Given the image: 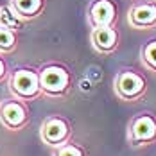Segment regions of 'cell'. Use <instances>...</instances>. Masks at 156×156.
I'll return each instance as SVG.
<instances>
[{
  "label": "cell",
  "instance_id": "cell-9",
  "mask_svg": "<svg viewBox=\"0 0 156 156\" xmlns=\"http://www.w3.org/2000/svg\"><path fill=\"white\" fill-rule=\"evenodd\" d=\"M92 43L95 50L102 54H109L119 45V32L113 27H97L92 31Z\"/></svg>",
  "mask_w": 156,
  "mask_h": 156
},
{
  "label": "cell",
  "instance_id": "cell-7",
  "mask_svg": "<svg viewBox=\"0 0 156 156\" xmlns=\"http://www.w3.org/2000/svg\"><path fill=\"white\" fill-rule=\"evenodd\" d=\"M117 18V5L113 0H94L88 7V20L90 25L97 27H113Z\"/></svg>",
  "mask_w": 156,
  "mask_h": 156
},
{
  "label": "cell",
  "instance_id": "cell-6",
  "mask_svg": "<svg viewBox=\"0 0 156 156\" xmlns=\"http://www.w3.org/2000/svg\"><path fill=\"white\" fill-rule=\"evenodd\" d=\"M156 140V120L154 117L144 113L138 115L129 126V142L133 145H144Z\"/></svg>",
  "mask_w": 156,
  "mask_h": 156
},
{
  "label": "cell",
  "instance_id": "cell-13",
  "mask_svg": "<svg viewBox=\"0 0 156 156\" xmlns=\"http://www.w3.org/2000/svg\"><path fill=\"white\" fill-rule=\"evenodd\" d=\"M142 63L151 68V70H156V40H151L147 41L144 48H142Z\"/></svg>",
  "mask_w": 156,
  "mask_h": 156
},
{
  "label": "cell",
  "instance_id": "cell-15",
  "mask_svg": "<svg viewBox=\"0 0 156 156\" xmlns=\"http://www.w3.org/2000/svg\"><path fill=\"white\" fill-rule=\"evenodd\" d=\"M9 65H7V61L4 59V56H0V83H4V81H7V77H9Z\"/></svg>",
  "mask_w": 156,
  "mask_h": 156
},
{
  "label": "cell",
  "instance_id": "cell-1",
  "mask_svg": "<svg viewBox=\"0 0 156 156\" xmlns=\"http://www.w3.org/2000/svg\"><path fill=\"white\" fill-rule=\"evenodd\" d=\"M7 90H9V97H15L18 101H23V102L36 101L41 95L38 70L31 66L13 68L7 77Z\"/></svg>",
  "mask_w": 156,
  "mask_h": 156
},
{
  "label": "cell",
  "instance_id": "cell-11",
  "mask_svg": "<svg viewBox=\"0 0 156 156\" xmlns=\"http://www.w3.org/2000/svg\"><path fill=\"white\" fill-rule=\"evenodd\" d=\"M23 25H25V20L18 15L9 4L2 5V9H0V27L18 32L20 29H23Z\"/></svg>",
  "mask_w": 156,
  "mask_h": 156
},
{
  "label": "cell",
  "instance_id": "cell-16",
  "mask_svg": "<svg viewBox=\"0 0 156 156\" xmlns=\"http://www.w3.org/2000/svg\"><path fill=\"white\" fill-rule=\"evenodd\" d=\"M2 5H4V4H0V9H2Z\"/></svg>",
  "mask_w": 156,
  "mask_h": 156
},
{
  "label": "cell",
  "instance_id": "cell-3",
  "mask_svg": "<svg viewBox=\"0 0 156 156\" xmlns=\"http://www.w3.org/2000/svg\"><path fill=\"white\" fill-rule=\"evenodd\" d=\"M31 111L27 102L18 101L15 97H7L0 101V124L9 131H22L29 126Z\"/></svg>",
  "mask_w": 156,
  "mask_h": 156
},
{
  "label": "cell",
  "instance_id": "cell-10",
  "mask_svg": "<svg viewBox=\"0 0 156 156\" xmlns=\"http://www.w3.org/2000/svg\"><path fill=\"white\" fill-rule=\"evenodd\" d=\"M9 5L15 9L25 22H31L41 15L45 0H9Z\"/></svg>",
  "mask_w": 156,
  "mask_h": 156
},
{
  "label": "cell",
  "instance_id": "cell-12",
  "mask_svg": "<svg viewBox=\"0 0 156 156\" xmlns=\"http://www.w3.org/2000/svg\"><path fill=\"white\" fill-rule=\"evenodd\" d=\"M18 47V32L0 27V56H7Z\"/></svg>",
  "mask_w": 156,
  "mask_h": 156
},
{
  "label": "cell",
  "instance_id": "cell-5",
  "mask_svg": "<svg viewBox=\"0 0 156 156\" xmlns=\"http://www.w3.org/2000/svg\"><path fill=\"white\" fill-rule=\"evenodd\" d=\"M115 92L124 101H136L145 92V79L133 70H122L115 77Z\"/></svg>",
  "mask_w": 156,
  "mask_h": 156
},
{
  "label": "cell",
  "instance_id": "cell-14",
  "mask_svg": "<svg viewBox=\"0 0 156 156\" xmlns=\"http://www.w3.org/2000/svg\"><path fill=\"white\" fill-rule=\"evenodd\" d=\"M52 156H84V151H83L79 145H76V144L66 142V144H63V145L54 147Z\"/></svg>",
  "mask_w": 156,
  "mask_h": 156
},
{
  "label": "cell",
  "instance_id": "cell-8",
  "mask_svg": "<svg viewBox=\"0 0 156 156\" xmlns=\"http://www.w3.org/2000/svg\"><path fill=\"white\" fill-rule=\"evenodd\" d=\"M127 22H129L131 27H136V29L154 27L156 25V4L140 2L136 5H133L129 15H127Z\"/></svg>",
  "mask_w": 156,
  "mask_h": 156
},
{
  "label": "cell",
  "instance_id": "cell-2",
  "mask_svg": "<svg viewBox=\"0 0 156 156\" xmlns=\"http://www.w3.org/2000/svg\"><path fill=\"white\" fill-rule=\"evenodd\" d=\"M41 95L47 97H63L72 86V76L66 66L59 63H47L38 68Z\"/></svg>",
  "mask_w": 156,
  "mask_h": 156
},
{
  "label": "cell",
  "instance_id": "cell-4",
  "mask_svg": "<svg viewBox=\"0 0 156 156\" xmlns=\"http://www.w3.org/2000/svg\"><path fill=\"white\" fill-rule=\"evenodd\" d=\"M70 124L66 119H63L59 115H50L47 117L43 122H41V127H40V138L43 144H47L50 147H58V145H63L66 144L68 138H70Z\"/></svg>",
  "mask_w": 156,
  "mask_h": 156
}]
</instances>
